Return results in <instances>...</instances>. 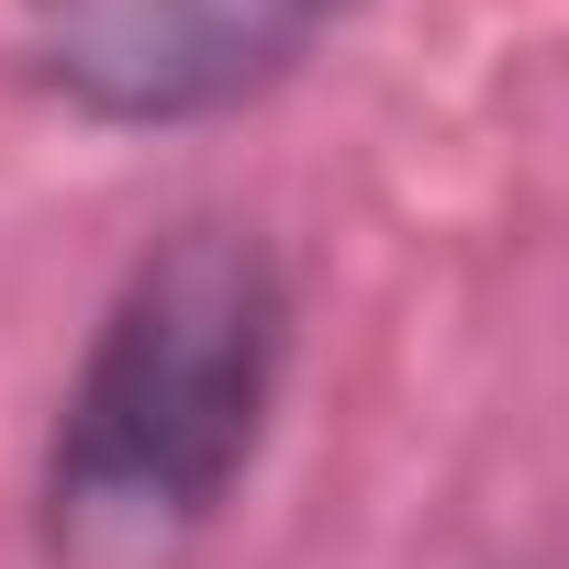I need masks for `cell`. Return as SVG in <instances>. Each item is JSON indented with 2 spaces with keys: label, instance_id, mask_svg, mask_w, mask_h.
Wrapping results in <instances>:
<instances>
[{
  "label": "cell",
  "instance_id": "6da1fadb",
  "mask_svg": "<svg viewBox=\"0 0 569 569\" xmlns=\"http://www.w3.org/2000/svg\"><path fill=\"white\" fill-rule=\"evenodd\" d=\"M279 369H291V279L246 223H179L168 246H146L57 402V547L134 558L212 525L268 436Z\"/></svg>",
  "mask_w": 569,
  "mask_h": 569
},
{
  "label": "cell",
  "instance_id": "7a4b0ae2",
  "mask_svg": "<svg viewBox=\"0 0 569 569\" xmlns=\"http://www.w3.org/2000/svg\"><path fill=\"white\" fill-rule=\"evenodd\" d=\"M347 0H34V79L90 123H201L291 79Z\"/></svg>",
  "mask_w": 569,
  "mask_h": 569
}]
</instances>
